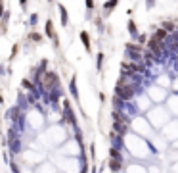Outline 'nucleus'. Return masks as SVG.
Masks as SVG:
<instances>
[{"label":"nucleus","mask_w":178,"mask_h":173,"mask_svg":"<svg viewBox=\"0 0 178 173\" xmlns=\"http://www.w3.org/2000/svg\"><path fill=\"white\" fill-rule=\"evenodd\" d=\"M117 94H119V96H121V98H124V100H128V98H130V96H132V94H134V91H132V88H130V87L119 85V87H117Z\"/></svg>","instance_id":"nucleus-1"},{"label":"nucleus","mask_w":178,"mask_h":173,"mask_svg":"<svg viewBox=\"0 0 178 173\" xmlns=\"http://www.w3.org/2000/svg\"><path fill=\"white\" fill-rule=\"evenodd\" d=\"M56 83H57L56 73H46V77H44V87H46V88H54Z\"/></svg>","instance_id":"nucleus-2"},{"label":"nucleus","mask_w":178,"mask_h":173,"mask_svg":"<svg viewBox=\"0 0 178 173\" xmlns=\"http://www.w3.org/2000/svg\"><path fill=\"white\" fill-rule=\"evenodd\" d=\"M115 131H119L121 135H124V131H127V125L121 123V117H119V114H115Z\"/></svg>","instance_id":"nucleus-3"},{"label":"nucleus","mask_w":178,"mask_h":173,"mask_svg":"<svg viewBox=\"0 0 178 173\" xmlns=\"http://www.w3.org/2000/svg\"><path fill=\"white\" fill-rule=\"evenodd\" d=\"M149 48L153 50L155 54H159V44H157V39H155V37H153V39L149 40Z\"/></svg>","instance_id":"nucleus-4"},{"label":"nucleus","mask_w":178,"mask_h":173,"mask_svg":"<svg viewBox=\"0 0 178 173\" xmlns=\"http://www.w3.org/2000/svg\"><path fill=\"white\" fill-rule=\"evenodd\" d=\"M109 165H111V169H113V171H119V169H121V164H119V160H117V158H113L111 162H109Z\"/></svg>","instance_id":"nucleus-5"},{"label":"nucleus","mask_w":178,"mask_h":173,"mask_svg":"<svg viewBox=\"0 0 178 173\" xmlns=\"http://www.w3.org/2000/svg\"><path fill=\"white\" fill-rule=\"evenodd\" d=\"M81 39H82V43H84V48H86V50H90V43H88V35H86V33H81Z\"/></svg>","instance_id":"nucleus-6"},{"label":"nucleus","mask_w":178,"mask_h":173,"mask_svg":"<svg viewBox=\"0 0 178 173\" xmlns=\"http://www.w3.org/2000/svg\"><path fill=\"white\" fill-rule=\"evenodd\" d=\"M165 31H167V29H161V31H157L155 39H157V40H159V39H165Z\"/></svg>","instance_id":"nucleus-7"},{"label":"nucleus","mask_w":178,"mask_h":173,"mask_svg":"<svg viewBox=\"0 0 178 173\" xmlns=\"http://www.w3.org/2000/svg\"><path fill=\"white\" fill-rule=\"evenodd\" d=\"M111 158H117V160H119V158H121V156H119V152H117V150H115V148L111 150Z\"/></svg>","instance_id":"nucleus-8"},{"label":"nucleus","mask_w":178,"mask_h":173,"mask_svg":"<svg viewBox=\"0 0 178 173\" xmlns=\"http://www.w3.org/2000/svg\"><path fill=\"white\" fill-rule=\"evenodd\" d=\"M163 27H165L167 31H170V29H172V23H165V25H163Z\"/></svg>","instance_id":"nucleus-9"},{"label":"nucleus","mask_w":178,"mask_h":173,"mask_svg":"<svg viewBox=\"0 0 178 173\" xmlns=\"http://www.w3.org/2000/svg\"><path fill=\"white\" fill-rule=\"evenodd\" d=\"M86 6H88V8H92V6H94V0H86Z\"/></svg>","instance_id":"nucleus-10"}]
</instances>
